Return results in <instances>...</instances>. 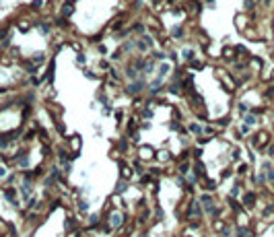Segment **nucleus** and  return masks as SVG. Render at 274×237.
<instances>
[{
	"label": "nucleus",
	"instance_id": "nucleus-11",
	"mask_svg": "<svg viewBox=\"0 0 274 237\" xmlns=\"http://www.w3.org/2000/svg\"><path fill=\"white\" fill-rule=\"evenodd\" d=\"M190 132H196V134H198V132H200V128L196 126V124H192V126H190Z\"/></svg>",
	"mask_w": 274,
	"mask_h": 237
},
{
	"label": "nucleus",
	"instance_id": "nucleus-3",
	"mask_svg": "<svg viewBox=\"0 0 274 237\" xmlns=\"http://www.w3.org/2000/svg\"><path fill=\"white\" fill-rule=\"evenodd\" d=\"M241 204H243L245 208H254V204H256V194H254V192L245 194V196H243V200H241Z\"/></svg>",
	"mask_w": 274,
	"mask_h": 237
},
{
	"label": "nucleus",
	"instance_id": "nucleus-5",
	"mask_svg": "<svg viewBox=\"0 0 274 237\" xmlns=\"http://www.w3.org/2000/svg\"><path fill=\"white\" fill-rule=\"evenodd\" d=\"M254 229H249V227H239L237 229V237H254Z\"/></svg>",
	"mask_w": 274,
	"mask_h": 237
},
{
	"label": "nucleus",
	"instance_id": "nucleus-10",
	"mask_svg": "<svg viewBox=\"0 0 274 237\" xmlns=\"http://www.w3.org/2000/svg\"><path fill=\"white\" fill-rule=\"evenodd\" d=\"M245 173H247V165H241V167L237 169V175H241V178H243Z\"/></svg>",
	"mask_w": 274,
	"mask_h": 237
},
{
	"label": "nucleus",
	"instance_id": "nucleus-9",
	"mask_svg": "<svg viewBox=\"0 0 274 237\" xmlns=\"http://www.w3.org/2000/svg\"><path fill=\"white\" fill-rule=\"evenodd\" d=\"M79 147H80V136H72V148L76 151Z\"/></svg>",
	"mask_w": 274,
	"mask_h": 237
},
{
	"label": "nucleus",
	"instance_id": "nucleus-8",
	"mask_svg": "<svg viewBox=\"0 0 274 237\" xmlns=\"http://www.w3.org/2000/svg\"><path fill=\"white\" fill-rule=\"evenodd\" d=\"M6 175H8V169H6L4 163H0V179H4Z\"/></svg>",
	"mask_w": 274,
	"mask_h": 237
},
{
	"label": "nucleus",
	"instance_id": "nucleus-6",
	"mask_svg": "<svg viewBox=\"0 0 274 237\" xmlns=\"http://www.w3.org/2000/svg\"><path fill=\"white\" fill-rule=\"evenodd\" d=\"M256 140H258V147H264V144L268 142V134H266V132H260V136Z\"/></svg>",
	"mask_w": 274,
	"mask_h": 237
},
{
	"label": "nucleus",
	"instance_id": "nucleus-7",
	"mask_svg": "<svg viewBox=\"0 0 274 237\" xmlns=\"http://www.w3.org/2000/svg\"><path fill=\"white\" fill-rule=\"evenodd\" d=\"M155 157H157V159H159V161H169V151H161V153H157V155H155Z\"/></svg>",
	"mask_w": 274,
	"mask_h": 237
},
{
	"label": "nucleus",
	"instance_id": "nucleus-1",
	"mask_svg": "<svg viewBox=\"0 0 274 237\" xmlns=\"http://www.w3.org/2000/svg\"><path fill=\"white\" fill-rule=\"evenodd\" d=\"M103 223H107V225H109L111 231H114V229H120L122 225L126 223V214H124V213H120V210H111V213L105 217V221H103Z\"/></svg>",
	"mask_w": 274,
	"mask_h": 237
},
{
	"label": "nucleus",
	"instance_id": "nucleus-2",
	"mask_svg": "<svg viewBox=\"0 0 274 237\" xmlns=\"http://www.w3.org/2000/svg\"><path fill=\"white\" fill-rule=\"evenodd\" d=\"M155 148H150V147H140V151H138V157L140 159H145V161H150V159H155Z\"/></svg>",
	"mask_w": 274,
	"mask_h": 237
},
{
	"label": "nucleus",
	"instance_id": "nucleus-12",
	"mask_svg": "<svg viewBox=\"0 0 274 237\" xmlns=\"http://www.w3.org/2000/svg\"><path fill=\"white\" fill-rule=\"evenodd\" d=\"M124 186H126V183H124V179H122V182H120V183H118V192H120V194H122V192H124Z\"/></svg>",
	"mask_w": 274,
	"mask_h": 237
},
{
	"label": "nucleus",
	"instance_id": "nucleus-4",
	"mask_svg": "<svg viewBox=\"0 0 274 237\" xmlns=\"http://www.w3.org/2000/svg\"><path fill=\"white\" fill-rule=\"evenodd\" d=\"M120 178L126 179V182L132 178V167H130V165H124V163L120 165Z\"/></svg>",
	"mask_w": 274,
	"mask_h": 237
}]
</instances>
